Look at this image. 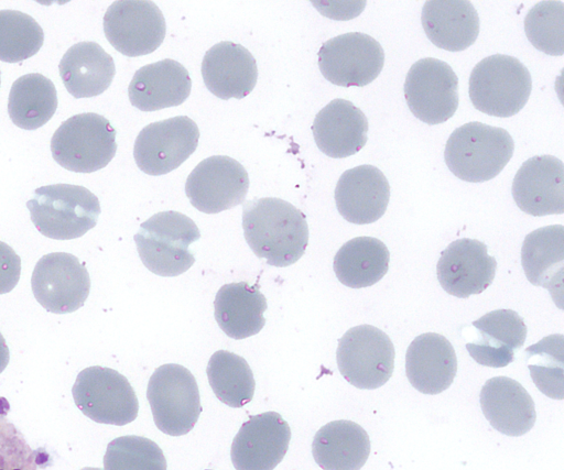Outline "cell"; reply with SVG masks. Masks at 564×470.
<instances>
[{
    "label": "cell",
    "mask_w": 564,
    "mask_h": 470,
    "mask_svg": "<svg viewBox=\"0 0 564 470\" xmlns=\"http://www.w3.org/2000/svg\"><path fill=\"white\" fill-rule=\"evenodd\" d=\"M243 234L258 258L284 267L299 261L308 243L304 214L275 197L256 198L243 205Z\"/></svg>",
    "instance_id": "6da1fadb"
},
{
    "label": "cell",
    "mask_w": 564,
    "mask_h": 470,
    "mask_svg": "<svg viewBox=\"0 0 564 470\" xmlns=\"http://www.w3.org/2000/svg\"><path fill=\"white\" fill-rule=\"evenodd\" d=\"M514 142L502 128L473 121L449 135L444 160L459 179L481 183L496 177L510 161Z\"/></svg>",
    "instance_id": "7a4b0ae2"
},
{
    "label": "cell",
    "mask_w": 564,
    "mask_h": 470,
    "mask_svg": "<svg viewBox=\"0 0 564 470\" xmlns=\"http://www.w3.org/2000/svg\"><path fill=\"white\" fill-rule=\"evenodd\" d=\"M35 228L55 240H70L94 228L100 215L96 195L79 185L54 184L39 187L26 201Z\"/></svg>",
    "instance_id": "3957f363"
},
{
    "label": "cell",
    "mask_w": 564,
    "mask_h": 470,
    "mask_svg": "<svg viewBox=\"0 0 564 470\" xmlns=\"http://www.w3.org/2000/svg\"><path fill=\"white\" fill-rule=\"evenodd\" d=\"M200 238L196 223L184 214L167 210L141 223L134 234L142 263L160 276H177L195 262L189 245Z\"/></svg>",
    "instance_id": "277c9868"
},
{
    "label": "cell",
    "mask_w": 564,
    "mask_h": 470,
    "mask_svg": "<svg viewBox=\"0 0 564 470\" xmlns=\"http://www.w3.org/2000/svg\"><path fill=\"white\" fill-rule=\"evenodd\" d=\"M532 89L529 69L516 57L495 54L475 65L469 77L473 106L487 114L507 118L527 103Z\"/></svg>",
    "instance_id": "5b68a950"
},
{
    "label": "cell",
    "mask_w": 564,
    "mask_h": 470,
    "mask_svg": "<svg viewBox=\"0 0 564 470\" xmlns=\"http://www.w3.org/2000/svg\"><path fill=\"white\" fill-rule=\"evenodd\" d=\"M52 156L62 167L76 173H93L113 159L116 130L104 116L75 114L57 128L51 139Z\"/></svg>",
    "instance_id": "8992f818"
},
{
    "label": "cell",
    "mask_w": 564,
    "mask_h": 470,
    "mask_svg": "<svg viewBox=\"0 0 564 470\" xmlns=\"http://www.w3.org/2000/svg\"><path fill=\"white\" fill-rule=\"evenodd\" d=\"M147 397L156 427L170 436L189 433L202 413L196 380L181 364L167 363L155 369Z\"/></svg>",
    "instance_id": "52a82bcc"
},
{
    "label": "cell",
    "mask_w": 564,
    "mask_h": 470,
    "mask_svg": "<svg viewBox=\"0 0 564 470\" xmlns=\"http://www.w3.org/2000/svg\"><path fill=\"white\" fill-rule=\"evenodd\" d=\"M76 406L91 420L123 426L133 422L139 402L128 379L100 365L82 370L72 389Z\"/></svg>",
    "instance_id": "ba28073f"
},
{
    "label": "cell",
    "mask_w": 564,
    "mask_h": 470,
    "mask_svg": "<svg viewBox=\"0 0 564 470\" xmlns=\"http://www.w3.org/2000/svg\"><path fill=\"white\" fill-rule=\"evenodd\" d=\"M336 359L347 382L358 389L373 390L392 375L394 347L379 328L359 325L348 329L338 340Z\"/></svg>",
    "instance_id": "9c48e42d"
},
{
    "label": "cell",
    "mask_w": 564,
    "mask_h": 470,
    "mask_svg": "<svg viewBox=\"0 0 564 470\" xmlns=\"http://www.w3.org/2000/svg\"><path fill=\"white\" fill-rule=\"evenodd\" d=\"M404 97L415 118L427 124L443 123L458 107V78L441 59H419L406 74Z\"/></svg>",
    "instance_id": "30bf717a"
},
{
    "label": "cell",
    "mask_w": 564,
    "mask_h": 470,
    "mask_svg": "<svg viewBox=\"0 0 564 470\" xmlns=\"http://www.w3.org/2000/svg\"><path fill=\"white\" fill-rule=\"evenodd\" d=\"M384 52L372 36L361 32L340 34L326 41L318 51V67L332 84L362 87L382 70Z\"/></svg>",
    "instance_id": "8fae6325"
},
{
    "label": "cell",
    "mask_w": 564,
    "mask_h": 470,
    "mask_svg": "<svg viewBox=\"0 0 564 470\" xmlns=\"http://www.w3.org/2000/svg\"><path fill=\"white\" fill-rule=\"evenodd\" d=\"M199 130L186 116H177L144 127L138 134L133 156L149 175H163L177 168L197 147Z\"/></svg>",
    "instance_id": "7c38bea8"
},
{
    "label": "cell",
    "mask_w": 564,
    "mask_h": 470,
    "mask_svg": "<svg viewBox=\"0 0 564 470\" xmlns=\"http://www.w3.org/2000/svg\"><path fill=\"white\" fill-rule=\"evenodd\" d=\"M31 287L37 303L47 311L66 314L83 307L89 295L90 278L75 255L54 252L35 264Z\"/></svg>",
    "instance_id": "4fadbf2b"
},
{
    "label": "cell",
    "mask_w": 564,
    "mask_h": 470,
    "mask_svg": "<svg viewBox=\"0 0 564 470\" xmlns=\"http://www.w3.org/2000/svg\"><path fill=\"white\" fill-rule=\"evenodd\" d=\"M104 32L109 43L130 57L154 52L166 32L163 13L153 1H115L104 15Z\"/></svg>",
    "instance_id": "5bb4252c"
},
{
    "label": "cell",
    "mask_w": 564,
    "mask_h": 470,
    "mask_svg": "<svg viewBox=\"0 0 564 470\" xmlns=\"http://www.w3.org/2000/svg\"><path fill=\"white\" fill-rule=\"evenodd\" d=\"M249 188L246 168L225 155L209 156L191 172L185 193L199 211L217 214L242 204Z\"/></svg>",
    "instance_id": "9a60e30c"
},
{
    "label": "cell",
    "mask_w": 564,
    "mask_h": 470,
    "mask_svg": "<svg viewBox=\"0 0 564 470\" xmlns=\"http://www.w3.org/2000/svg\"><path fill=\"white\" fill-rule=\"evenodd\" d=\"M291 440L289 424L276 412L250 416L235 436L230 457L236 470H273Z\"/></svg>",
    "instance_id": "2e32d148"
},
{
    "label": "cell",
    "mask_w": 564,
    "mask_h": 470,
    "mask_svg": "<svg viewBox=\"0 0 564 470\" xmlns=\"http://www.w3.org/2000/svg\"><path fill=\"white\" fill-rule=\"evenodd\" d=\"M497 262L478 240L463 238L449 243L437 262V278L445 292L458 298L482 293L491 285Z\"/></svg>",
    "instance_id": "e0dca14e"
},
{
    "label": "cell",
    "mask_w": 564,
    "mask_h": 470,
    "mask_svg": "<svg viewBox=\"0 0 564 470\" xmlns=\"http://www.w3.org/2000/svg\"><path fill=\"white\" fill-rule=\"evenodd\" d=\"M512 197L520 210L531 216L563 214V162L553 155L523 162L512 182Z\"/></svg>",
    "instance_id": "ac0fdd59"
},
{
    "label": "cell",
    "mask_w": 564,
    "mask_h": 470,
    "mask_svg": "<svg viewBox=\"0 0 564 470\" xmlns=\"http://www.w3.org/2000/svg\"><path fill=\"white\" fill-rule=\"evenodd\" d=\"M334 197L344 219L356 225H367L377 221L386 212L390 185L378 167L359 165L340 175Z\"/></svg>",
    "instance_id": "d6986e66"
},
{
    "label": "cell",
    "mask_w": 564,
    "mask_h": 470,
    "mask_svg": "<svg viewBox=\"0 0 564 470\" xmlns=\"http://www.w3.org/2000/svg\"><path fill=\"white\" fill-rule=\"evenodd\" d=\"M202 76L207 89L216 97L224 100L241 99L253 90L258 67L245 46L224 41L205 53Z\"/></svg>",
    "instance_id": "ffe728a7"
},
{
    "label": "cell",
    "mask_w": 564,
    "mask_h": 470,
    "mask_svg": "<svg viewBox=\"0 0 564 470\" xmlns=\"http://www.w3.org/2000/svg\"><path fill=\"white\" fill-rule=\"evenodd\" d=\"M456 372V353L444 336L426 332L410 343L405 353V373L419 392L434 395L445 391Z\"/></svg>",
    "instance_id": "44dd1931"
},
{
    "label": "cell",
    "mask_w": 564,
    "mask_h": 470,
    "mask_svg": "<svg viewBox=\"0 0 564 470\" xmlns=\"http://www.w3.org/2000/svg\"><path fill=\"white\" fill-rule=\"evenodd\" d=\"M312 132L324 154L343 159L357 153L366 144L368 120L352 102L337 98L316 114Z\"/></svg>",
    "instance_id": "7402d4cb"
},
{
    "label": "cell",
    "mask_w": 564,
    "mask_h": 470,
    "mask_svg": "<svg viewBox=\"0 0 564 470\" xmlns=\"http://www.w3.org/2000/svg\"><path fill=\"white\" fill-rule=\"evenodd\" d=\"M192 80L178 62L166 58L139 68L128 87L132 106L155 111L183 103L189 96Z\"/></svg>",
    "instance_id": "603a6c76"
},
{
    "label": "cell",
    "mask_w": 564,
    "mask_h": 470,
    "mask_svg": "<svg viewBox=\"0 0 564 470\" xmlns=\"http://www.w3.org/2000/svg\"><path fill=\"white\" fill-rule=\"evenodd\" d=\"M479 401L487 420L503 435H524L535 423L536 413L532 397L511 378L495 376L486 381Z\"/></svg>",
    "instance_id": "cb8c5ba5"
},
{
    "label": "cell",
    "mask_w": 564,
    "mask_h": 470,
    "mask_svg": "<svg viewBox=\"0 0 564 470\" xmlns=\"http://www.w3.org/2000/svg\"><path fill=\"white\" fill-rule=\"evenodd\" d=\"M478 338L466 343L470 357L479 364L502 368L514 360L527 337L523 318L511 309L489 311L471 324Z\"/></svg>",
    "instance_id": "d4e9b609"
},
{
    "label": "cell",
    "mask_w": 564,
    "mask_h": 470,
    "mask_svg": "<svg viewBox=\"0 0 564 470\" xmlns=\"http://www.w3.org/2000/svg\"><path fill=\"white\" fill-rule=\"evenodd\" d=\"M422 26L437 47L459 52L473 45L479 34V17L470 1L430 0L422 9Z\"/></svg>",
    "instance_id": "484cf974"
},
{
    "label": "cell",
    "mask_w": 564,
    "mask_h": 470,
    "mask_svg": "<svg viewBox=\"0 0 564 470\" xmlns=\"http://www.w3.org/2000/svg\"><path fill=\"white\" fill-rule=\"evenodd\" d=\"M521 263L528 281L550 291L554 302L562 297L564 272V227L552 225L525 236Z\"/></svg>",
    "instance_id": "4316f807"
},
{
    "label": "cell",
    "mask_w": 564,
    "mask_h": 470,
    "mask_svg": "<svg viewBox=\"0 0 564 470\" xmlns=\"http://www.w3.org/2000/svg\"><path fill=\"white\" fill-rule=\"evenodd\" d=\"M58 69L65 88L75 98L102 94L116 73L112 57L96 42H79L70 46Z\"/></svg>",
    "instance_id": "83f0119b"
},
{
    "label": "cell",
    "mask_w": 564,
    "mask_h": 470,
    "mask_svg": "<svg viewBox=\"0 0 564 470\" xmlns=\"http://www.w3.org/2000/svg\"><path fill=\"white\" fill-rule=\"evenodd\" d=\"M214 315L220 329L232 339H245L264 326L267 299L259 284L237 282L223 285L214 300Z\"/></svg>",
    "instance_id": "f1b7e54d"
},
{
    "label": "cell",
    "mask_w": 564,
    "mask_h": 470,
    "mask_svg": "<svg viewBox=\"0 0 564 470\" xmlns=\"http://www.w3.org/2000/svg\"><path fill=\"white\" fill-rule=\"evenodd\" d=\"M312 453L323 470H360L370 453V439L357 423L333 420L315 434Z\"/></svg>",
    "instance_id": "f546056e"
},
{
    "label": "cell",
    "mask_w": 564,
    "mask_h": 470,
    "mask_svg": "<svg viewBox=\"0 0 564 470\" xmlns=\"http://www.w3.org/2000/svg\"><path fill=\"white\" fill-rule=\"evenodd\" d=\"M390 253L386 244L372 237L354 238L334 256V272L340 283L351 288L368 287L388 272Z\"/></svg>",
    "instance_id": "4dcf8cb0"
},
{
    "label": "cell",
    "mask_w": 564,
    "mask_h": 470,
    "mask_svg": "<svg viewBox=\"0 0 564 470\" xmlns=\"http://www.w3.org/2000/svg\"><path fill=\"white\" fill-rule=\"evenodd\" d=\"M56 109V88L53 81L42 74L23 75L12 84L8 113L17 127L35 130L44 125Z\"/></svg>",
    "instance_id": "1f68e13d"
},
{
    "label": "cell",
    "mask_w": 564,
    "mask_h": 470,
    "mask_svg": "<svg viewBox=\"0 0 564 470\" xmlns=\"http://www.w3.org/2000/svg\"><path fill=\"white\" fill-rule=\"evenodd\" d=\"M206 373L216 397L226 405L238 408L253 398V373L242 357L218 350L210 357Z\"/></svg>",
    "instance_id": "d6a6232c"
},
{
    "label": "cell",
    "mask_w": 564,
    "mask_h": 470,
    "mask_svg": "<svg viewBox=\"0 0 564 470\" xmlns=\"http://www.w3.org/2000/svg\"><path fill=\"white\" fill-rule=\"evenodd\" d=\"M525 361L535 386L546 396H564V338L561 334L544 337L524 350Z\"/></svg>",
    "instance_id": "836d02e7"
},
{
    "label": "cell",
    "mask_w": 564,
    "mask_h": 470,
    "mask_svg": "<svg viewBox=\"0 0 564 470\" xmlns=\"http://www.w3.org/2000/svg\"><path fill=\"white\" fill-rule=\"evenodd\" d=\"M44 32L29 14L0 10V61L19 63L35 55L42 47Z\"/></svg>",
    "instance_id": "e575fe53"
},
{
    "label": "cell",
    "mask_w": 564,
    "mask_h": 470,
    "mask_svg": "<svg viewBox=\"0 0 564 470\" xmlns=\"http://www.w3.org/2000/svg\"><path fill=\"white\" fill-rule=\"evenodd\" d=\"M104 470H166V460L153 440L135 435L121 436L108 444Z\"/></svg>",
    "instance_id": "d590c367"
},
{
    "label": "cell",
    "mask_w": 564,
    "mask_h": 470,
    "mask_svg": "<svg viewBox=\"0 0 564 470\" xmlns=\"http://www.w3.org/2000/svg\"><path fill=\"white\" fill-rule=\"evenodd\" d=\"M528 40L539 51L553 56L564 53V4L562 1H541L525 15Z\"/></svg>",
    "instance_id": "8d00e7d4"
},
{
    "label": "cell",
    "mask_w": 564,
    "mask_h": 470,
    "mask_svg": "<svg viewBox=\"0 0 564 470\" xmlns=\"http://www.w3.org/2000/svg\"><path fill=\"white\" fill-rule=\"evenodd\" d=\"M9 402L0 397V470H39L50 464V456L43 449H32L23 434L7 415Z\"/></svg>",
    "instance_id": "74e56055"
},
{
    "label": "cell",
    "mask_w": 564,
    "mask_h": 470,
    "mask_svg": "<svg viewBox=\"0 0 564 470\" xmlns=\"http://www.w3.org/2000/svg\"><path fill=\"white\" fill-rule=\"evenodd\" d=\"M21 274V259L7 243L0 241V295L11 292Z\"/></svg>",
    "instance_id": "f35d334b"
},
{
    "label": "cell",
    "mask_w": 564,
    "mask_h": 470,
    "mask_svg": "<svg viewBox=\"0 0 564 470\" xmlns=\"http://www.w3.org/2000/svg\"><path fill=\"white\" fill-rule=\"evenodd\" d=\"M10 360V351L6 343V340L0 332V373L7 368Z\"/></svg>",
    "instance_id": "ab89813d"
},
{
    "label": "cell",
    "mask_w": 564,
    "mask_h": 470,
    "mask_svg": "<svg viewBox=\"0 0 564 470\" xmlns=\"http://www.w3.org/2000/svg\"><path fill=\"white\" fill-rule=\"evenodd\" d=\"M80 470H102V469H100V468H93V467H85V468H83Z\"/></svg>",
    "instance_id": "60d3db41"
},
{
    "label": "cell",
    "mask_w": 564,
    "mask_h": 470,
    "mask_svg": "<svg viewBox=\"0 0 564 470\" xmlns=\"http://www.w3.org/2000/svg\"><path fill=\"white\" fill-rule=\"evenodd\" d=\"M0 85H1V74H0Z\"/></svg>",
    "instance_id": "b9f144b4"
},
{
    "label": "cell",
    "mask_w": 564,
    "mask_h": 470,
    "mask_svg": "<svg viewBox=\"0 0 564 470\" xmlns=\"http://www.w3.org/2000/svg\"><path fill=\"white\" fill-rule=\"evenodd\" d=\"M207 470H210V469H207Z\"/></svg>",
    "instance_id": "7bdbcfd3"
}]
</instances>
